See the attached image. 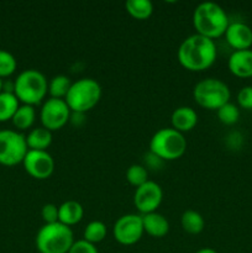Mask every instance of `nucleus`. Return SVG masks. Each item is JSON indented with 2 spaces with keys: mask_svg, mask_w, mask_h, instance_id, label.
I'll use <instances>...</instances> for the list:
<instances>
[{
  "mask_svg": "<svg viewBox=\"0 0 252 253\" xmlns=\"http://www.w3.org/2000/svg\"><path fill=\"white\" fill-rule=\"evenodd\" d=\"M180 64L190 71H203L211 66L216 59V46L214 40L194 34L184 40L178 48Z\"/></svg>",
  "mask_w": 252,
  "mask_h": 253,
  "instance_id": "obj_1",
  "label": "nucleus"
},
{
  "mask_svg": "<svg viewBox=\"0 0 252 253\" xmlns=\"http://www.w3.org/2000/svg\"><path fill=\"white\" fill-rule=\"evenodd\" d=\"M83 215V207L77 200H67L58 207V221L67 226H71V225L81 221Z\"/></svg>",
  "mask_w": 252,
  "mask_h": 253,
  "instance_id": "obj_17",
  "label": "nucleus"
},
{
  "mask_svg": "<svg viewBox=\"0 0 252 253\" xmlns=\"http://www.w3.org/2000/svg\"><path fill=\"white\" fill-rule=\"evenodd\" d=\"M68 253H99L98 249L95 247V245L90 244V242L85 241V240H78V241H74V244L72 245L71 250Z\"/></svg>",
  "mask_w": 252,
  "mask_h": 253,
  "instance_id": "obj_30",
  "label": "nucleus"
},
{
  "mask_svg": "<svg viewBox=\"0 0 252 253\" xmlns=\"http://www.w3.org/2000/svg\"><path fill=\"white\" fill-rule=\"evenodd\" d=\"M22 163L26 172L37 179L48 178L54 169V161L47 151L29 150Z\"/></svg>",
  "mask_w": 252,
  "mask_h": 253,
  "instance_id": "obj_11",
  "label": "nucleus"
},
{
  "mask_svg": "<svg viewBox=\"0 0 252 253\" xmlns=\"http://www.w3.org/2000/svg\"><path fill=\"white\" fill-rule=\"evenodd\" d=\"M147 177L148 172L145 166L142 165H132L126 170V179L130 184L135 185L136 188L147 182Z\"/></svg>",
  "mask_w": 252,
  "mask_h": 253,
  "instance_id": "obj_25",
  "label": "nucleus"
},
{
  "mask_svg": "<svg viewBox=\"0 0 252 253\" xmlns=\"http://www.w3.org/2000/svg\"><path fill=\"white\" fill-rule=\"evenodd\" d=\"M27 142L22 133L14 130H0V163L15 166L26 156Z\"/></svg>",
  "mask_w": 252,
  "mask_h": 253,
  "instance_id": "obj_8",
  "label": "nucleus"
},
{
  "mask_svg": "<svg viewBox=\"0 0 252 253\" xmlns=\"http://www.w3.org/2000/svg\"><path fill=\"white\" fill-rule=\"evenodd\" d=\"M195 253H217V252L215 251V250H212V249H209V247H205V249H202V250H199V251H198V252H195Z\"/></svg>",
  "mask_w": 252,
  "mask_h": 253,
  "instance_id": "obj_31",
  "label": "nucleus"
},
{
  "mask_svg": "<svg viewBox=\"0 0 252 253\" xmlns=\"http://www.w3.org/2000/svg\"><path fill=\"white\" fill-rule=\"evenodd\" d=\"M143 230L153 237H163L169 230L168 220L157 211L142 215Z\"/></svg>",
  "mask_w": 252,
  "mask_h": 253,
  "instance_id": "obj_16",
  "label": "nucleus"
},
{
  "mask_svg": "<svg viewBox=\"0 0 252 253\" xmlns=\"http://www.w3.org/2000/svg\"><path fill=\"white\" fill-rule=\"evenodd\" d=\"M237 103L240 106L247 110L252 109V85H246L242 89H240L237 94Z\"/></svg>",
  "mask_w": 252,
  "mask_h": 253,
  "instance_id": "obj_28",
  "label": "nucleus"
},
{
  "mask_svg": "<svg viewBox=\"0 0 252 253\" xmlns=\"http://www.w3.org/2000/svg\"><path fill=\"white\" fill-rule=\"evenodd\" d=\"M35 118H36V111H35L34 106L24 104V105L19 106L11 120L17 128L24 130V128H29L34 124Z\"/></svg>",
  "mask_w": 252,
  "mask_h": 253,
  "instance_id": "obj_22",
  "label": "nucleus"
},
{
  "mask_svg": "<svg viewBox=\"0 0 252 253\" xmlns=\"http://www.w3.org/2000/svg\"><path fill=\"white\" fill-rule=\"evenodd\" d=\"M187 148V140L180 131L173 127L160 128L150 141V152L161 160H177Z\"/></svg>",
  "mask_w": 252,
  "mask_h": 253,
  "instance_id": "obj_5",
  "label": "nucleus"
},
{
  "mask_svg": "<svg viewBox=\"0 0 252 253\" xmlns=\"http://www.w3.org/2000/svg\"><path fill=\"white\" fill-rule=\"evenodd\" d=\"M217 118L225 125H232V124L237 123L240 118V110L235 104L226 103L222 106L217 109Z\"/></svg>",
  "mask_w": 252,
  "mask_h": 253,
  "instance_id": "obj_26",
  "label": "nucleus"
},
{
  "mask_svg": "<svg viewBox=\"0 0 252 253\" xmlns=\"http://www.w3.org/2000/svg\"><path fill=\"white\" fill-rule=\"evenodd\" d=\"M48 83L46 77L34 68L22 71L14 83V94L27 105L39 104L46 95Z\"/></svg>",
  "mask_w": 252,
  "mask_h": 253,
  "instance_id": "obj_4",
  "label": "nucleus"
},
{
  "mask_svg": "<svg viewBox=\"0 0 252 253\" xmlns=\"http://www.w3.org/2000/svg\"><path fill=\"white\" fill-rule=\"evenodd\" d=\"M227 43L234 47L235 51L249 49L252 46V29L247 24L235 21L229 24L225 31Z\"/></svg>",
  "mask_w": 252,
  "mask_h": 253,
  "instance_id": "obj_13",
  "label": "nucleus"
},
{
  "mask_svg": "<svg viewBox=\"0 0 252 253\" xmlns=\"http://www.w3.org/2000/svg\"><path fill=\"white\" fill-rule=\"evenodd\" d=\"M106 236V226L104 222L94 220L86 225L85 230H84V240L90 244L95 245L98 242L103 241Z\"/></svg>",
  "mask_w": 252,
  "mask_h": 253,
  "instance_id": "obj_24",
  "label": "nucleus"
},
{
  "mask_svg": "<svg viewBox=\"0 0 252 253\" xmlns=\"http://www.w3.org/2000/svg\"><path fill=\"white\" fill-rule=\"evenodd\" d=\"M114 237L121 245H133L142 237L145 232L142 216L136 214L123 215L114 225Z\"/></svg>",
  "mask_w": 252,
  "mask_h": 253,
  "instance_id": "obj_10",
  "label": "nucleus"
},
{
  "mask_svg": "<svg viewBox=\"0 0 252 253\" xmlns=\"http://www.w3.org/2000/svg\"><path fill=\"white\" fill-rule=\"evenodd\" d=\"M170 121H172L173 128L184 132V131L192 130L197 125L198 114L190 106H179L173 111Z\"/></svg>",
  "mask_w": 252,
  "mask_h": 253,
  "instance_id": "obj_15",
  "label": "nucleus"
},
{
  "mask_svg": "<svg viewBox=\"0 0 252 253\" xmlns=\"http://www.w3.org/2000/svg\"><path fill=\"white\" fill-rule=\"evenodd\" d=\"M180 222H182V227L184 229V231L193 235L202 232L205 226L204 217L195 210H187L183 212Z\"/></svg>",
  "mask_w": 252,
  "mask_h": 253,
  "instance_id": "obj_20",
  "label": "nucleus"
},
{
  "mask_svg": "<svg viewBox=\"0 0 252 253\" xmlns=\"http://www.w3.org/2000/svg\"><path fill=\"white\" fill-rule=\"evenodd\" d=\"M72 86L71 79L67 76L59 74V76L53 77L48 83V91L52 98H66L67 93Z\"/></svg>",
  "mask_w": 252,
  "mask_h": 253,
  "instance_id": "obj_23",
  "label": "nucleus"
},
{
  "mask_svg": "<svg viewBox=\"0 0 252 253\" xmlns=\"http://www.w3.org/2000/svg\"><path fill=\"white\" fill-rule=\"evenodd\" d=\"M101 96V86L95 79L82 78L72 83L66 101L73 113L84 114L96 105Z\"/></svg>",
  "mask_w": 252,
  "mask_h": 253,
  "instance_id": "obj_6",
  "label": "nucleus"
},
{
  "mask_svg": "<svg viewBox=\"0 0 252 253\" xmlns=\"http://www.w3.org/2000/svg\"><path fill=\"white\" fill-rule=\"evenodd\" d=\"M193 24L198 34L212 40L224 35L230 22L227 14L219 4L214 1H204L195 7Z\"/></svg>",
  "mask_w": 252,
  "mask_h": 253,
  "instance_id": "obj_2",
  "label": "nucleus"
},
{
  "mask_svg": "<svg viewBox=\"0 0 252 253\" xmlns=\"http://www.w3.org/2000/svg\"><path fill=\"white\" fill-rule=\"evenodd\" d=\"M125 7L130 15L136 19H147L153 11V4L150 0H127Z\"/></svg>",
  "mask_w": 252,
  "mask_h": 253,
  "instance_id": "obj_21",
  "label": "nucleus"
},
{
  "mask_svg": "<svg viewBox=\"0 0 252 253\" xmlns=\"http://www.w3.org/2000/svg\"><path fill=\"white\" fill-rule=\"evenodd\" d=\"M162 198L163 192L160 184L153 180H147L142 185L136 188L133 203L141 212L148 214V212L156 211L162 202Z\"/></svg>",
  "mask_w": 252,
  "mask_h": 253,
  "instance_id": "obj_12",
  "label": "nucleus"
},
{
  "mask_svg": "<svg viewBox=\"0 0 252 253\" xmlns=\"http://www.w3.org/2000/svg\"><path fill=\"white\" fill-rule=\"evenodd\" d=\"M1 88H2V82H1V78H0V91H1Z\"/></svg>",
  "mask_w": 252,
  "mask_h": 253,
  "instance_id": "obj_32",
  "label": "nucleus"
},
{
  "mask_svg": "<svg viewBox=\"0 0 252 253\" xmlns=\"http://www.w3.org/2000/svg\"><path fill=\"white\" fill-rule=\"evenodd\" d=\"M16 64L14 54L6 49H0V77L10 76L16 69Z\"/></svg>",
  "mask_w": 252,
  "mask_h": 253,
  "instance_id": "obj_27",
  "label": "nucleus"
},
{
  "mask_svg": "<svg viewBox=\"0 0 252 253\" xmlns=\"http://www.w3.org/2000/svg\"><path fill=\"white\" fill-rule=\"evenodd\" d=\"M193 95L200 106L217 110L220 106L229 103L231 93L227 84L217 78H207L195 84Z\"/></svg>",
  "mask_w": 252,
  "mask_h": 253,
  "instance_id": "obj_7",
  "label": "nucleus"
},
{
  "mask_svg": "<svg viewBox=\"0 0 252 253\" xmlns=\"http://www.w3.org/2000/svg\"><path fill=\"white\" fill-rule=\"evenodd\" d=\"M19 106V99L12 91H0V121L12 119Z\"/></svg>",
  "mask_w": 252,
  "mask_h": 253,
  "instance_id": "obj_19",
  "label": "nucleus"
},
{
  "mask_svg": "<svg viewBox=\"0 0 252 253\" xmlns=\"http://www.w3.org/2000/svg\"><path fill=\"white\" fill-rule=\"evenodd\" d=\"M229 69L240 78L252 77V49L234 51L229 58Z\"/></svg>",
  "mask_w": 252,
  "mask_h": 253,
  "instance_id": "obj_14",
  "label": "nucleus"
},
{
  "mask_svg": "<svg viewBox=\"0 0 252 253\" xmlns=\"http://www.w3.org/2000/svg\"><path fill=\"white\" fill-rule=\"evenodd\" d=\"M26 142L30 150L46 151L52 142V132L46 127H36L30 131Z\"/></svg>",
  "mask_w": 252,
  "mask_h": 253,
  "instance_id": "obj_18",
  "label": "nucleus"
},
{
  "mask_svg": "<svg viewBox=\"0 0 252 253\" xmlns=\"http://www.w3.org/2000/svg\"><path fill=\"white\" fill-rule=\"evenodd\" d=\"M73 244V231L59 221L44 224L36 235V247L40 253H68Z\"/></svg>",
  "mask_w": 252,
  "mask_h": 253,
  "instance_id": "obj_3",
  "label": "nucleus"
},
{
  "mask_svg": "<svg viewBox=\"0 0 252 253\" xmlns=\"http://www.w3.org/2000/svg\"><path fill=\"white\" fill-rule=\"evenodd\" d=\"M42 219L44 220L46 224H54L58 222V207L54 204H44L41 210Z\"/></svg>",
  "mask_w": 252,
  "mask_h": 253,
  "instance_id": "obj_29",
  "label": "nucleus"
},
{
  "mask_svg": "<svg viewBox=\"0 0 252 253\" xmlns=\"http://www.w3.org/2000/svg\"><path fill=\"white\" fill-rule=\"evenodd\" d=\"M71 118V109L66 99L49 98L43 103L41 109V121L43 127L49 131L58 130L67 124Z\"/></svg>",
  "mask_w": 252,
  "mask_h": 253,
  "instance_id": "obj_9",
  "label": "nucleus"
}]
</instances>
